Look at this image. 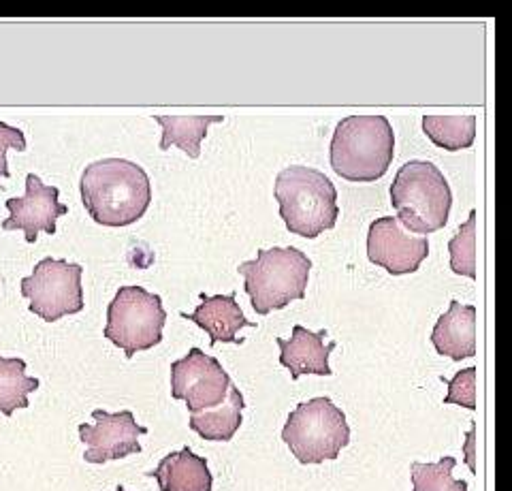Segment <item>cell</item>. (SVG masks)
Segmentation results:
<instances>
[{
    "instance_id": "obj_1",
    "label": "cell",
    "mask_w": 512,
    "mask_h": 491,
    "mask_svg": "<svg viewBox=\"0 0 512 491\" xmlns=\"http://www.w3.org/2000/svg\"><path fill=\"white\" fill-rule=\"evenodd\" d=\"M79 193L94 223L126 227L148 212L152 184L146 169L137 163L124 158H103L84 169Z\"/></svg>"
},
{
    "instance_id": "obj_2",
    "label": "cell",
    "mask_w": 512,
    "mask_h": 491,
    "mask_svg": "<svg viewBox=\"0 0 512 491\" xmlns=\"http://www.w3.org/2000/svg\"><path fill=\"white\" fill-rule=\"evenodd\" d=\"M274 197L280 203V216L286 229L314 240L338 223V190L323 171L291 165L278 173Z\"/></svg>"
},
{
    "instance_id": "obj_3",
    "label": "cell",
    "mask_w": 512,
    "mask_h": 491,
    "mask_svg": "<svg viewBox=\"0 0 512 491\" xmlns=\"http://www.w3.org/2000/svg\"><path fill=\"white\" fill-rule=\"evenodd\" d=\"M395 156V133L384 116H348L331 139V167L348 182H376Z\"/></svg>"
},
{
    "instance_id": "obj_4",
    "label": "cell",
    "mask_w": 512,
    "mask_h": 491,
    "mask_svg": "<svg viewBox=\"0 0 512 491\" xmlns=\"http://www.w3.org/2000/svg\"><path fill=\"white\" fill-rule=\"evenodd\" d=\"M391 203L399 225L425 237L448 223L453 205L451 184L434 163L410 161L399 167L391 184Z\"/></svg>"
},
{
    "instance_id": "obj_5",
    "label": "cell",
    "mask_w": 512,
    "mask_h": 491,
    "mask_svg": "<svg viewBox=\"0 0 512 491\" xmlns=\"http://www.w3.org/2000/svg\"><path fill=\"white\" fill-rule=\"evenodd\" d=\"M312 261L299 248H269L256 252L254 261L239 265L244 289L256 314L286 308L295 299L306 297Z\"/></svg>"
},
{
    "instance_id": "obj_6",
    "label": "cell",
    "mask_w": 512,
    "mask_h": 491,
    "mask_svg": "<svg viewBox=\"0 0 512 491\" xmlns=\"http://www.w3.org/2000/svg\"><path fill=\"white\" fill-rule=\"evenodd\" d=\"M282 440L301 464H323L340 457L350 442V427L346 415L329 398H314L288 415Z\"/></svg>"
},
{
    "instance_id": "obj_7",
    "label": "cell",
    "mask_w": 512,
    "mask_h": 491,
    "mask_svg": "<svg viewBox=\"0 0 512 491\" xmlns=\"http://www.w3.org/2000/svg\"><path fill=\"white\" fill-rule=\"evenodd\" d=\"M167 312L160 295L143 287H120L107 308L105 338L131 359L163 342Z\"/></svg>"
},
{
    "instance_id": "obj_8",
    "label": "cell",
    "mask_w": 512,
    "mask_h": 491,
    "mask_svg": "<svg viewBox=\"0 0 512 491\" xmlns=\"http://www.w3.org/2000/svg\"><path fill=\"white\" fill-rule=\"evenodd\" d=\"M84 267L64 259H43L35 272L22 280V295L30 299V312L54 323L84 310Z\"/></svg>"
},
{
    "instance_id": "obj_9",
    "label": "cell",
    "mask_w": 512,
    "mask_h": 491,
    "mask_svg": "<svg viewBox=\"0 0 512 491\" xmlns=\"http://www.w3.org/2000/svg\"><path fill=\"white\" fill-rule=\"evenodd\" d=\"M231 385V376L222 363L201 348H190L186 357L171 363V398L184 400L190 415L222 404Z\"/></svg>"
},
{
    "instance_id": "obj_10",
    "label": "cell",
    "mask_w": 512,
    "mask_h": 491,
    "mask_svg": "<svg viewBox=\"0 0 512 491\" xmlns=\"http://www.w3.org/2000/svg\"><path fill=\"white\" fill-rule=\"evenodd\" d=\"M427 255V237L412 235L393 216L376 218L367 231V257L391 276L414 274Z\"/></svg>"
},
{
    "instance_id": "obj_11",
    "label": "cell",
    "mask_w": 512,
    "mask_h": 491,
    "mask_svg": "<svg viewBox=\"0 0 512 491\" xmlns=\"http://www.w3.org/2000/svg\"><path fill=\"white\" fill-rule=\"evenodd\" d=\"M92 417L96 423L79 425V438L88 447L84 453L88 464H105L141 453L139 436L148 434V430L137 425L131 410H122V413L114 415L105 413V410H94Z\"/></svg>"
},
{
    "instance_id": "obj_12",
    "label": "cell",
    "mask_w": 512,
    "mask_h": 491,
    "mask_svg": "<svg viewBox=\"0 0 512 491\" xmlns=\"http://www.w3.org/2000/svg\"><path fill=\"white\" fill-rule=\"evenodd\" d=\"M60 190L56 186H45L39 176L28 173L26 195L20 199H7L9 218L3 223V231H24L26 242L35 244L39 233L54 235L56 220L69 214L67 205L58 201Z\"/></svg>"
},
{
    "instance_id": "obj_13",
    "label": "cell",
    "mask_w": 512,
    "mask_h": 491,
    "mask_svg": "<svg viewBox=\"0 0 512 491\" xmlns=\"http://www.w3.org/2000/svg\"><path fill=\"white\" fill-rule=\"evenodd\" d=\"M327 331H314L295 325L291 340L278 338L280 346V363L291 370V378L297 380L301 374H318V376H331L329 368V355L335 351V342L325 344Z\"/></svg>"
},
{
    "instance_id": "obj_14",
    "label": "cell",
    "mask_w": 512,
    "mask_h": 491,
    "mask_svg": "<svg viewBox=\"0 0 512 491\" xmlns=\"http://www.w3.org/2000/svg\"><path fill=\"white\" fill-rule=\"evenodd\" d=\"M438 355L461 361L476 355V308L451 302L446 314H442L434 331H431Z\"/></svg>"
},
{
    "instance_id": "obj_15",
    "label": "cell",
    "mask_w": 512,
    "mask_h": 491,
    "mask_svg": "<svg viewBox=\"0 0 512 491\" xmlns=\"http://www.w3.org/2000/svg\"><path fill=\"white\" fill-rule=\"evenodd\" d=\"M182 319L197 323L201 329L210 334L212 346L218 342L242 344L244 340L237 338V331L242 327H256L254 321H248L242 308L235 302V295H201V304L192 314H182Z\"/></svg>"
},
{
    "instance_id": "obj_16",
    "label": "cell",
    "mask_w": 512,
    "mask_h": 491,
    "mask_svg": "<svg viewBox=\"0 0 512 491\" xmlns=\"http://www.w3.org/2000/svg\"><path fill=\"white\" fill-rule=\"evenodd\" d=\"M150 477L158 481L160 491H212L214 483L207 459L195 455L188 447L160 459Z\"/></svg>"
},
{
    "instance_id": "obj_17",
    "label": "cell",
    "mask_w": 512,
    "mask_h": 491,
    "mask_svg": "<svg viewBox=\"0 0 512 491\" xmlns=\"http://www.w3.org/2000/svg\"><path fill=\"white\" fill-rule=\"evenodd\" d=\"M244 395L235 385L229 387L227 400L222 404L190 415V430L210 442H229L242 425Z\"/></svg>"
},
{
    "instance_id": "obj_18",
    "label": "cell",
    "mask_w": 512,
    "mask_h": 491,
    "mask_svg": "<svg viewBox=\"0 0 512 491\" xmlns=\"http://www.w3.org/2000/svg\"><path fill=\"white\" fill-rule=\"evenodd\" d=\"M154 118L160 126H163L160 150H169L171 146H178L190 158L201 156V141L207 135L210 124L224 120V116H154Z\"/></svg>"
},
{
    "instance_id": "obj_19",
    "label": "cell",
    "mask_w": 512,
    "mask_h": 491,
    "mask_svg": "<svg viewBox=\"0 0 512 491\" xmlns=\"http://www.w3.org/2000/svg\"><path fill=\"white\" fill-rule=\"evenodd\" d=\"M39 389V380L26 374V361L0 357V413L11 417L18 408H28V395Z\"/></svg>"
},
{
    "instance_id": "obj_20",
    "label": "cell",
    "mask_w": 512,
    "mask_h": 491,
    "mask_svg": "<svg viewBox=\"0 0 512 491\" xmlns=\"http://www.w3.org/2000/svg\"><path fill=\"white\" fill-rule=\"evenodd\" d=\"M423 131L438 148L466 150L476 139V116H423Z\"/></svg>"
},
{
    "instance_id": "obj_21",
    "label": "cell",
    "mask_w": 512,
    "mask_h": 491,
    "mask_svg": "<svg viewBox=\"0 0 512 491\" xmlns=\"http://www.w3.org/2000/svg\"><path fill=\"white\" fill-rule=\"evenodd\" d=\"M455 457H442L436 464L412 462V491H468V483L453 477Z\"/></svg>"
},
{
    "instance_id": "obj_22",
    "label": "cell",
    "mask_w": 512,
    "mask_h": 491,
    "mask_svg": "<svg viewBox=\"0 0 512 491\" xmlns=\"http://www.w3.org/2000/svg\"><path fill=\"white\" fill-rule=\"evenodd\" d=\"M451 252V269L459 276L476 278V212L472 210L455 237L448 242Z\"/></svg>"
},
{
    "instance_id": "obj_23",
    "label": "cell",
    "mask_w": 512,
    "mask_h": 491,
    "mask_svg": "<svg viewBox=\"0 0 512 491\" xmlns=\"http://www.w3.org/2000/svg\"><path fill=\"white\" fill-rule=\"evenodd\" d=\"M444 383L448 385L444 404H459L468 410H476V368L461 370L455 374V378L444 380Z\"/></svg>"
},
{
    "instance_id": "obj_24",
    "label": "cell",
    "mask_w": 512,
    "mask_h": 491,
    "mask_svg": "<svg viewBox=\"0 0 512 491\" xmlns=\"http://www.w3.org/2000/svg\"><path fill=\"white\" fill-rule=\"evenodd\" d=\"M7 150H26V137L20 129L0 122V178H9V165H7Z\"/></svg>"
},
{
    "instance_id": "obj_25",
    "label": "cell",
    "mask_w": 512,
    "mask_h": 491,
    "mask_svg": "<svg viewBox=\"0 0 512 491\" xmlns=\"http://www.w3.org/2000/svg\"><path fill=\"white\" fill-rule=\"evenodd\" d=\"M474 434H476V430H474V427H472V430L468 432V445H466V453H468V464H470L472 472L476 470V466H474Z\"/></svg>"
},
{
    "instance_id": "obj_26",
    "label": "cell",
    "mask_w": 512,
    "mask_h": 491,
    "mask_svg": "<svg viewBox=\"0 0 512 491\" xmlns=\"http://www.w3.org/2000/svg\"><path fill=\"white\" fill-rule=\"evenodd\" d=\"M116 491H126V489H122V487H118V489H116Z\"/></svg>"
}]
</instances>
